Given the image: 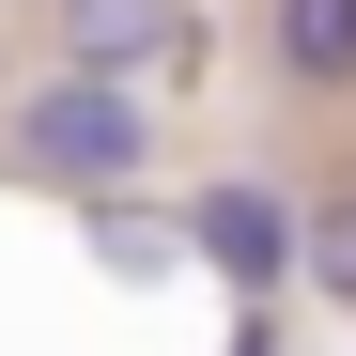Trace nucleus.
Listing matches in <instances>:
<instances>
[{"label":"nucleus","mask_w":356,"mask_h":356,"mask_svg":"<svg viewBox=\"0 0 356 356\" xmlns=\"http://www.w3.org/2000/svg\"><path fill=\"white\" fill-rule=\"evenodd\" d=\"M264 63L294 93H356V0H264Z\"/></svg>","instance_id":"20e7f679"},{"label":"nucleus","mask_w":356,"mask_h":356,"mask_svg":"<svg viewBox=\"0 0 356 356\" xmlns=\"http://www.w3.org/2000/svg\"><path fill=\"white\" fill-rule=\"evenodd\" d=\"M16 155L47 170V186H124V170L155 155V108H140V78H31L16 93Z\"/></svg>","instance_id":"f257e3e1"},{"label":"nucleus","mask_w":356,"mask_h":356,"mask_svg":"<svg viewBox=\"0 0 356 356\" xmlns=\"http://www.w3.org/2000/svg\"><path fill=\"white\" fill-rule=\"evenodd\" d=\"M47 47H63L78 78H140V63H170V47H186V0H63V16H47Z\"/></svg>","instance_id":"7ed1b4c3"},{"label":"nucleus","mask_w":356,"mask_h":356,"mask_svg":"<svg viewBox=\"0 0 356 356\" xmlns=\"http://www.w3.org/2000/svg\"><path fill=\"white\" fill-rule=\"evenodd\" d=\"M186 248H202L232 294H279V279H294V202H279V186H202V202H186Z\"/></svg>","instance_id":"f03ea898"},{"label":"nucleus","mask_w":356,"mask_h":356,"mask_svg":"<svg viewBox=\"0 0 356 356\" xmlns=\"http://www.w3.org/2000/svg\"><path fill=\"white\" fill-rule=\"evenodd\" d=\"M232 356H264V341H232Z\"/></svg>","instance_id":"423d86ee"},{"label":"nucleus","mask_w":356,"mask_h":356,"mask_svg":"<svg viewBox=\"0 0 356 356\" xmlns=\"http://www.w3.org/2000/svg\"><path fill=\"white\" fill-rule=\"evenodd\" d=\"M294 279H325L341 310H356V202H325V217H294Z\"/></svg>","instance_id":"39448f33"}]
</instances>
